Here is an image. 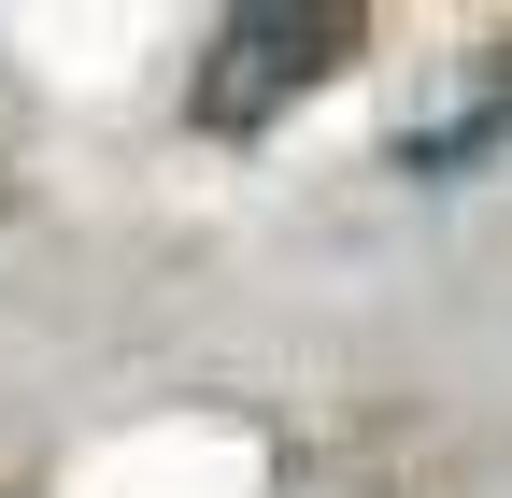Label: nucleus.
<instances>
[{"label":"nucleus","mask_w":512,"mask_h":498,"mask_svg":"<svg viewBox=\"0 0 512 498\" xmlns=\"http://www.w3.org/2000/svg\"><path fill=\"white\" fill-rule=\"evenodd\" d=\"M342 57H356V15H342V0H256V15L214 29L200 129H256V114H285L313 72H342Z\"/></svg>","instance_id":"1"}]
</instances>
